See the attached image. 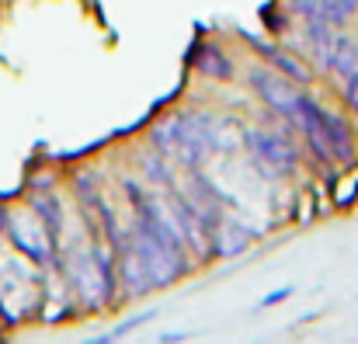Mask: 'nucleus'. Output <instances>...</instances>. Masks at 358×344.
Instances as JSON below:
<instances>
[{"label": "nucleus", "mask_w": 358, "mask_h": 344, "mask_svg": "<svg viewBox=\"0 0 358 344\" xmlns=\"http://www.w3.org/2000/svg\"><path fill=\"white\" fill-rule=\"evenodd\" d=\"M216 118L206 112H178L160 118L150 129V146L164 157H174L178 164H185L188 171L202 167L216 150H220V136H216Z\"/></svg>", "instance_id": "nucleus-1"}, {"label": "nucleus", "mask_w": 358, "mask_h": 344, "mask_svg": "<svg viewBox=\"0 0 358 344\" xmlns=\"http://www.w3.org/2000/svg\"><path fill=\"white\" fill-rule=\"evenodd\" d=\"M292 122L299 125L306 146L313 150V157L320 164H348L355 157V132H352L348 118L320 105L313 94H303V91L296 94Z\"/></svg>", "instance_id": "nucleus-2"}, {"label": "nucleus", "mask_w": 358, "mask_h": 344, "mask_svg": "<svg viewBox=\"0 0 358 344\" xmlns=\"http://www.w3.org/2000/svg\"><path fill=\"white\" fill-rule=\"evenodd\" d=\"M240 139H243L247 153L254 157V164L264 167L271 178H289V174H296L299 153H296V146H292L289 136L271 132V129H243Z\"/></svg>", "instance_id": "nucleus-3"}, {"label": "nucleus", "mask_w": 358, "mask_h": 344, "mask_svg": "<svg viewBox=\"0 0 358 344\" xmlns=\"http://www.w3.org/2000/svg\"><path fill=\"white\" fill-rule=\"evenodd\" d=\"M247 84H250V91L264 101V108H271L275 115H282V118H292L296 115V84L289 80V77H282L278 70H271V66H250L247 70Z\"/></svg>", "instance_id": "nucleus-4"}, {"label": "nucleus", "mask_w": 358, "mask_h": 344, "mask_svg": "<svg viewBox=\"0 0 358 344\" xmlns=\"http://www.w3.org/2000/svg\"><path fill=\"white\" fill-rule=\"evenodd\" d=\"M317 59L327 73H338V77H348L352 70H358V42H352V35L345 31H334L320 49H317Z\"/></svg>", "instance_id": "nucleus-5"}, {"label": "nucleus", "mask_w": 358, "mask_h": 344, "mask_svg": "<svg viewBox=\"0 0 358 344\" xmlns=\"http://www.w3.org/2000/svg\"><path fill=\"white\" fill-rule=\"evenodd\" d=\"M188 63L202 73V77H209V80H234V73H237V66H234V59L216 45V42H195L192 49H188Z\"/></svg>", "instance_id": "nucleus-6"}, {"label": "nucleus", "mask_w": 358, "mask_h": 344, "mask_svg": "<svg viewBox=\"0 0 358 344\" xmlns=\"http://www.w3.org/2000/svg\"><path fill=\"white\" fill-rule=\"evenodd\" d=\"M250 45L264 56V63L271 66V70H278L282 77H289L292 84H313V73H310V66L303 63V59H296V56H289V52H282L278 45H268V42H257V38H250Z\"/></svg>", "instance_id": "nucleus-7"}, {"label": "nucleus", "mask_w": 358, "mask_h": 344, "mask_svg": "<svg viewBox=\"0 0 358 344\" xmlns=\"http://www.w3.org/2000/svg\"><path fill=\"white\" fill-rule=\"evenodd\" d=\"M250 240H254V233L243 229L240 223H220V229H216L206 243H209V250H213L216 257H230V254H240Z\"/></svg>", "instance_id": "nucleus-8"}, {"label": "nucleus", "mask_w": 358, "mask_h": 344, "mask_svg": "<svg viewBox=\"0 0 358 344\" xmlns=\"http://www.w3.org/2000/svg\"><path fill=\"white\" fill-rule=\"evenodd\" d=\"M31 209L38 213L42 227H45V233H49V240L56 243V240H59V233H63V206H59V199H56V195L31 199Z\"/></svg>", "instance_id": "nucleus-9"}, {"label": "nucleus", "mask_w": 358, "mask_h": 344, "mask_svg": "<svg viewBox=\"0 0 358 344\" xmlns=\"http://www.w3.org/2000/svg\"><path fill=\"white\" fill-rule=\"evenodd\" d=\"M139 164H143V178H146V181H153V185H160V188H171V185H174V171H171V164H167L164 153L150 150V153H143Z\"/></svg>", "instance_id": "nucleus-10"}, {"label": "nucleus", "mask_w": 358, "mask_h": 344, "mask_svg": "<svg viewBox=\"0 0 358 344\" xmlns=\"http://www.w3.org/2000/svg\"><path fill=\"white\" fill-rule=\"evenodd\" d=\"M358 14V0H320V21L331 28H345Z\"/></svg>", "instance_id": "nucleus-11"}, {"label": "nucleus", "mask_w": 358, "mask_h": 344, "mask_svg": "<svg viewBox=\"0 0 358 344\" xmlns=\"http://www.w3.org/2000/svg\"><path fill=\"white\" fill-rule=\"evenodd\" d=\"M345 80V87H341V94H345V105H348V112L358 115V70H352L348 77H341Z\"/></svg>", "instance_id": "nucleus-12"}, {"label": "nucleus", "mask_w": 358, "mask_h": 344, "mask_svg": "<svg viewBox=\"0 0 358 344\" xmlns=\"http://www.w3.org/2000/svg\"><path fill=\"white\" fill-rule=\"evenodd\" d=\"M292 296V285H285V289H278V292H271V296H264L261 299V306H271V303H282V299H289Z\"/></svg>", "instance_id": "nucleus-13"}, {"label": "nucleus", "mask_w": 358, "mask_h": 344, "mask_svg": "<svg viewBox=\"0 0 358 344\" xmlns=\"http://www.w3.org/2000/svg\"><path fill=\"white\" fill-rule=\"evenodd\" d=\"M7 227H10V213L0 206V229H7Z\"/></svg>", "instance_id": "nucleus-14"}]
</instances>
